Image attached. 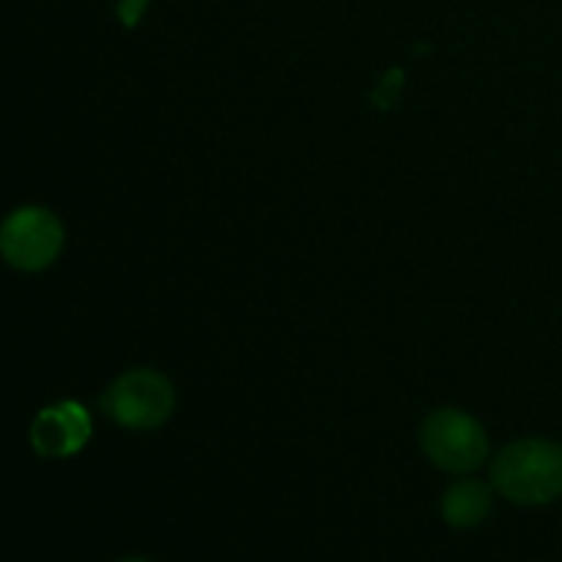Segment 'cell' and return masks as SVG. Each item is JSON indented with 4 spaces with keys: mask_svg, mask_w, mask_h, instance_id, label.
Returning a JSON list of instances; mask_svg holds the SVG:
<instances>
[{
    "mask_svg": "<svg viewBox=\"0 0 562 562\" xmlns=\"http://www.w3.org/2000/svg\"><path fill=\"white\" fill-rule=\"evenodd\" d=\"M176 393L168 376L151 368H135L115 379L99 398V409L132 431H151L173 415Z\"/></svg>",
    "mask_w": 562,
    "mask_h": 562,
    "instance_id": "cell-2",
    "label": "cell"
},
{
    "mask_svg": "<svg viewBox=\"0 0 562 562\" xmlns=\"http://www.w3.org/2000/svg\"><path fill=\"white\" fill-rule=\"evenodd\" d=\"M492 488L481 481H459L445 492L442 516L450 527L470 530L477 527L492 510Z\"/></svg>",
    "mask_w": 562,
    "mask_h": 562,
    "instance_id": "cell-6",
    "label": "cell"
},
{
    "mask_svg": "<svg viewBox=\"0 0 562 562\" xmlns=\"http://www.w3.org/2000/svg\"><path fill=\"white\" fill-rule=\"evenodd\" d=\"M146 3L148 0H121L119 14L121 20H124V25H135V22L140 20L143 11H146Z\"/></svg>",
    "mask_w": 562,
    "mask_h": 562,
    "instance_id": "cell-7",
    "label": "cell"
},
{
    "mask_svg": "<svg viewBox=\"0 0 562 562\" xmlns=\"http://www.w3.org/2000/svg\"><path fill=\"white\" fill-rule=\"evenodd\" d=\"M492 486L516 505H547L562 494V445L519 439L497 453Z\"/></svg>",
    "mask_w": 562,
    "mask_h": 562,
    "instance_id": "cell-1",
    "label": "cell"
},
{
    "mask_svg": "<svg viewBox=\"0 0 562 562\" xmlns=\"http://www.w3.org/2000/svg\"><path fill=\"white\" fill-rule=\"evenodd\" d=\"M64 247V225L42 206H22L0 225V256L22 272L47 269Z\"/></svg>",
    "mask_w": 562,
    "mask_h": 562,
    "instance_id": "cell-4",
    "label": "cell"
},
{
    "mask_svg": "<svg viewBox=\"0 0 562 562\" xmlns=\"http://www.w3.org/2000/svg\"><path fill=\"white\" fill-rule=\"evenodd\" d=\"M420 448L434 467L470 475L486 461L488 439L481 423L461 409H437L423 420Z\"/></svg>",
    "mask_w": 562,
    "mask_h": 562,
    "instance_id": "cell-3",
    "label": "cell"
},
{
    "mask_svg": "<svg viewBox=\"0 0 562 562\" xmlns=\"http://www.w3.org/2000/svg\"><path fill=\"white\" fill-rule=\"evenodd\" d=\"M88 437H91V417L75 401L42 409L31 428L33 450L44 459H66L80 453Z\"/></svg>",
    "mask_w": 562,
    "mask_h": 562,
    "instance_id": "cell-5",
    "label": "cell"
},
{
    "mask_svg": "<svg viewBox=\"0 0 562 562\" xmlns=\"http://www.w3.org/2000/svg\"><path fill=\"white\" fill-rule=\"evenodd\" d=\"M121 562H146V560H121Z\"/></svg>",
    "mask_w": 562,
    "mask_h": 562,
    "instance_id": "cell-8",
    "label": "cell"
}]
</instances>
